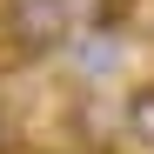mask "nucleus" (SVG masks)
Returning a JSON list of instances; mask_svg holds the SVG:
<instances>
[{
	"mask_svg": "<svg viewBox=\"0 0 154 154\" xmlns=\"http://www.w3.org/2000/svg\"><path fill=\"white\" fill-rule=\"evenodd\" d=\"M67 34H74V20L60 0H7V40L20 54H54Z\"/></svg>",
	"mask_w": 154,
	"mask_h": 154,
	"instance_id": "1",
	"label": "nucleus"
},
{
	"mask_svg": "<svg viewBox=\"0 0 154 154\" xmlns=\"http://www.w3.org/2000/svg\"><path fill=\"white\" fill-rule=\"evenodd\" d=\"M121 127H127V141H134V147H147V154H154V81H147V87H134V94L121 100Z\"/></svg>",
	"mask_w": 154,
	"mask_h": 154,
	"instance_id": "2",
	"label": "nucleus"
},
{
	"mask_svg": "<svg viewBox=\"0 0 154 154\" xmlns=\"http://www.w3.org/2000/svg\"><path fill=\"white\" fill-rule=\"evenodd\" d=\"M74 60H81L87 74H107L114 67V40L107 34H81V40H74Z\"/></svg>",
	"mask_w": 154,
	"mask_h": 154,
	"instance_id": "3",
	"label": "nucleus"
},
{
	"mask_svg": "<svg viewBox=\"0 0 154 154\" xmlns=\"http://www.w3.org/2000/svg\"><path fill=\"white\" fill-rule=\"evenodd\" d=\"M60 7H67V20L81 34H100V20H107V0H60Z\"/></svg>",
	"mask_w": 154,
	"mask_h": 154,
	"instance_id": "4",
	"label": "nucleus"
},
{
	"mask_svg": "<svg viewBox=\"0 0 154 154\" xmlns=\"http://www.w3.org/2000/svg\"><path fill=\"white\" fill-rule=\"evenodd\" d=\"M0 147H7V127H0Z\"/></svg>",
	"mask_w": 154,
	"mask_h": 154,
	"instance_id": "5",
	"label": "nucleus"
}]
</instances>
